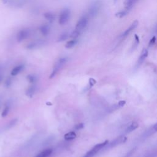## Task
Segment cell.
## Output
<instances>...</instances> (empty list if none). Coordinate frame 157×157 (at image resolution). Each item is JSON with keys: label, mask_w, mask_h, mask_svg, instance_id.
<instances>
[{"label": "cell", "mask_w": 157, "mask_h": 157, "mask_svg": "<svg viewBox=\"0 0 157 157\" xmlns=\"http://www.w3.org/2000/svg\"><path fill=\"white\" fill-rule=\"evenodd\" d=\"M100 3L99 1H95L93 2L90 6L89 8V14L90 17H93L96 16L97 14L98 13V11L100 8Z\"/></svg>", "instance_id": "4"}, {"label": "cell", "mask_w": 157, "mask_h": 157, "mask_svg": "<svg viewBox=\"0 0 157 157\" xmlns=\"http://www.w3.org/2000/svg\"><path fill=\"white\" fill-rule=\"evenodd\" d=\"M127 140V138H125L124 136H121V137H119L117 138L116 139L114 140V141H112V142L111 143V144H110V146L111 147H114V146H115L118 144H120L121 143H123L124 142H125V141Z\"/></svg>", "instance_id": "11"}, {"label": "cell", "mask_w": 157, "mask_h": 157, "mask_svg": "<svg viewBox=\"0 0 157 157\" xmlns=\"http://www.w3.org/2000/svg\"><path fill=\"white\" fill-rule=\"evenodd\" d=\"M125 103H125V101H121L119 103V106H123L125 104Z\"/></svg>", "instance_id": "27"}, {"label": "cell", "mask_w": 157, "mask_h": 157, "mask_svg": "<svg viewBox=\"0 0 157 157\" xmlns=\"http://www.w3.org/2000/svg\"><path fill=\"white\" fill-rule=\"evenodd\" d=\"M44 44H45V41L42 40H37V41L32 42L31 43L29 44L27 46V48L28 49H35L38 48H40L41 46H42Z\"/></svg>", "instance_id": "7"}, {"label": "cell", "mask_w": 157, "mask_h": 157, "mask_svg": "<svg viewBox=\"0 0 157 157\" xmlns=\"http://www.w3.org/2000/svg\"><path fill=\"white\" fill-rule=\"evenodd\" d=\"M133 1H134V2L136 3V2L138 1V0H133Z\"/></svg>", "instance_id": "31"}, {"label": "cell", "mask_w": 157, "mask_h": 157, "mask_svg": "<svg viewBox=\"0 0 157 157\" xmlns=\"http://www.w3.org/2000/svg\"><path fill=\"white\" fill-rule=\"evenodd\" d=\"M67 61H68V58H60L55 63V64L54 65L53 71H52V72L50 76V78H52L55 76L61 70V69L63 67V66L65 65V63Z\"/></svg>", "instance_id": "1"}, {"label": "cell", "mask_w": 157, "mask_h": 157, "mask_svg": "<svg viewBox=\"0 0 157 157\" xmlns=\"http://www.w3.org/2000/svg\"><path fill=\"white\" fill-rule=\"evenodd\" d=\"M1 109V100L0 99V109Z\"/></svg>", "instance_id": "30"}, {"label": "cell", "mask_w": 157, "mask_h": 157, "mask_svg": "<svg viewBox=\"0 0 157 157\" xmlns=\"http://www.w3.org/2000/svg\"><path fill=\"white\" fill-rule=\"evenodd\" d=\"M39 31L43 36H47L50 32V27L47 24L41 25L39 28Z\"/></svg>", "instance_id": "12"}, {"label": "cell", "mask_w": 157, "mask_h": 157, "mask_svg": "<svg viewBox=\"0 0 157 157\" xmlns=\"http://www.w3.org/2000/svg\"><path fill=\"white\" fill-rule=\"evenodd\" d=\"M68 33L67 32H65L63 33H62L58 37V42H62L68 39Z\"/></svg>", "instance_id": "21"}, {"label": "cell", "mask_w": 157, "mask_h": 157, "mask_svg": "<svg viewBox=\"0 0 157 157\" xmlns=\"http://www.w3.org/2000/svg\"><path fill=\"white\" fill-rule=\"evenodd\" d=\"M10 108H11V104L9 103H7L5 105V107L3 109V112L1 113V116L3 117H6L7 115L9 114V111H10Z\"/></svg>", "instance_id": "17"}, {"label": "cell", "mask_w": 157, "mask_h": 157, "mask_svg": "<svg viewBox=\"0 0 157 157\" xmlns=\"http://www.w3.org/2000/svg\"><path fill=\"white\" fill-rule=\"evenodd\" d=\"M80 31H78L77 30H75L74 31H73V32L71 33L69 37L71 38H72L73 39H77L78 38V37L80 36Z\"/></svg>", "instance_id": "20"}, {"label": "cell", "mask_w": 157, "mask_h": 157, "mask_svg": "<svg viewBox=\"0 0 157 157\" xmlns=\"http://www.w3.org/2000/svg\"><path fill=\"white\" fill-rule=\"evenodd\" d=\"M88 22H89L88 17L87 16H82L76 23V30H77L78 31L84 30L86 27V26L87 25Z\"/></svg>", "instance_id": "5"}, {"label": "cell", "mask_w": 157, "mask_h": 157, "mask_svg": "<svg viewBox=\"0 0 157 157\" xmlns=\"http://www.w3.org/2000/svg\"><path fill=\"white\" fill-rule=\"evenodd\" d=\"M30 36V31L27 29H23L20 30L17 34V39L19 42H21L24 41Z\"/></svg>", "instance_id": "6"}, {"label": "cell", "mask_w": 157, "mask_h": 157, "mask_svg": "<svg viewBox=\"0 0 157 157\" xmlns=\"http://www.w3.org/2000/svg\"><path fill=\"white\" fill-rule=\"evenodd\" d=\"M71 12L68 9H64L61 11L60 14L58 22L61 25H63L69 21L70 19Z\"/></svg>", "instance_id": "3"}, {"label": "cell", "mask_w": 157, "mask_h": 157, "mask_svg": "<svg viewBox=\"0 0 157 157\" xmlns=\"http://www.w3.org/2000/svg\"><path fill=\"white\" fill-rule=\"evenodd\" d=\"M36 85H32L30 86V87L28 88V89L27 90V91H26V95L28 97H30L31 98L33 95L36 92Z\"/></svg>", "instance_id": "13"}, {"label": "cell", "mask_w": 157, "mask_h": 157, "mask_svg": "<svg viewBox=\"0 0 157 157\" xmlns=\"http://www.w3.org/2000/svg\"><path fill=\"white\" fill-rule=\"evenodd\" d=\"M128 13V11L127 10H124V11H120L118 13L116 14V17H119V18H122L123 17H125V15H126Z\"/></svg>", "instance_id": "22"}, {"label": "cell", "mask_w": 157, "mask_h": 157, "mask_svg": "<svg viewBox=\"0 0 157 157\" xmlns=\"http://www.w3.org/2000/svg\"><path fill=\"white\" fill-rule=\"evenodd\" d=\"M77 42V39H72V40H70L66 42L65 45V48L66 49H71L76 45Z\"/></svg>", "instance_id": "18"}, {"label": "cell", "mask_w": 157, "mask_h": 157, "mask_svg": "<svg viewBox=\"0 0 157 157\" xmlns=\"http://www.w3.org/2000/svg\"><path fill=\"white\" fill-rule=\"evenodd\" d=\"M27 79L29 81L30 83H35L37 81V77L35 75H28L27 76Z\"/></svg>", "instance_id": "23"}, {"label": "cell", "mask_w": 157, "mask_h": 157, "mask_svg": "<svg viewBox=\"0 0 157 157\" xmlns=\"http://www.w3.org/2000/svg\"><path fill=\"white\" fill-rule=\"evenodd\" d=\"M139 127V125L138 123H137L136 122H133L132 123L130 126L127 128V132L128 133H130V132H131L133 131H134L135 130H136V128H138Z\"/></svg>", "instance_id": "19"}, {"label": "cell", "mask_w": 157, "mask_h": 157, "mask_svg": "<svg viewBox=\"0 0 157 157\" xmlns=\"http://www.w3.org/2000/svg\"><path fill=\"white\" fill-rule=\"evenodd\" d=\"M138 25V21L137 20H135L134 22H133L132 24L131 25V26L126 30V31H125V32L122 34V37H125V36H128L131 31L133 30H135Z\"/></svg>", "instance_id": "8"}, {"label": "cell", "mask_w": 157, "mask_h": 157, "mask_svg": "<svg viewBox=\"0 0 157 157\" xmlns=\"http://www.w3.org/2000/svg\"><path fill=\"white\" fill-rule=\"evenodd\" d=\"M23 69H24V65H18L17 66H15L11 71V76H15L18 75L22 71Z\"/></svg>", "instance_id": "10"}, {"label": "cell", "mask_w": 157, "mask_h": 157, "mask_svg": "<svg viewBox=\"0 0 157 157\" xmlns=\"http://www.w3.org/2000/svg\"><path fill=\"white\" fill-rule=\"evenodd\" d=\"M108 140H105L104 142L98 144L94 146L90 151H89L85 155L84 157H93L95 156L97 153H98L102 148H103L104 147L107 145Z\"/></svg>", "instance_id": "2"}, {"label": "cell", "mask_w": 157, "mask_h": 157, "mask_svg": "<svg viewBox=\"0 0 157 157\" xmlns=\"http://www.w3.org/2000/svg\"><path fill=\"white\" fill-rule=\"evenodd\" d=\"M147 56H148V51L147 49H144L142 51V52H141L140 57L138 60V64L140 65L141 63H142L144 61V60L147 58Z\"/></svg>", "instance_id": "15"}, {"label": "cell", "mask_w": 157, "mask_h": 157, "mask_svg": "<svg viewBox=\"0 0 157 157\" xmlns=\"http://www.w3.org/2000/svg\"><path fill=\"white\" fill-rule=\"evenodd\" d=\"M53 152L52 148H46L38 153L35 157H49Z\"/></svg>", "instance_id": "9"}, {"label": "cell", "mask_w": 157, "mask_h": 157, "mask_svg": "<svg viewBox=\"0 0 157 157\" xmlns=\"http://www.w3.org/2000/svg\"><path fill=\"white\" fill-rule=\"evenodd\" d=\"M153 130L155 131H157V123L154 125V126L153 127Z\"/></svg>", "instance_id": "28"}, {"label": "cell", "mask_w": 157, "mask_h": 157, "mask_svg": "<svg viewBox=\"0 0 157 157\" xmlns=\"http://www.w3.org/2000/svg\"><path fill=\"white\" fill-rule=\"evenodd\" d=\"M44 17L46 20H48L50 23H52L55 20V15L50 12H48L44 13Z\"/></svg>", "instance_id": "14"}, {"label": "cell", "mask_w": 157, "mask_h": 157, "mask_svg": "<svg viewBox=\"0 0 157 157\" xmlns=\"http://www.w3.org/2000/svg\"><path fill=\"white\" fill-rule=\"evenodd\" d=\"M12 84V79L9 77V78H7L6 82H5V85L6 87H9Z\"/></svg>", "instance_id": "24"}, {"label": "cell", "mask_w": 157, "mask_h": 157, "mask_svg": "<svg viewBox=\"0 0 157 157\" xmlns=\"http://www.w3.org/2000/svg\"><path fill=\"white\" fill-rule=\"evenodd\" d=\"M83 127H84L83 124H79V125H76V129H77V130H80V129L82 128Z\"/></svg>", "instance_id": "26"}, {"label": "cell", "mask_w": 157, "mask_h": 157, "mask_svg": "<svg viewBox=\"0 0 157 157\" xmlns=\"http://www.w3.org/2000/svg\"><path fill=\"white\" fill-rule=\"evenodd\" d=\"M3 76H2L1 74H0V83H1V82H2V81H3Z\"/></svg>", "instance_id": "29"}, {"label": "cell", "mask_w": 157, "mask_h": 157, "mask_svg": "<svg viewBox=\"0 0 157 157\" xmlns=\"http://www.w3.org/2000/svg\"><path fill=\"white\" fill-rule=\"evenodd\" d=\"M155 40H156V37H155V36H153V37L151 39L150 42H149V45L151 46V45H153V44L155 43Z\"/></svg>", "instance_id": "25"}, {"label": "cell", "mask_w": 157, "mask_h": 157, "mask_svg": "<svg viewBox=\"0 0 157 157\" xmlns=\"http://www.w3.org/2000/svg\"><path fill=\"white\" fill-rule=\"evenodd\" d=\"M76 136H77V135H76L75 132L71 131V132H69L65 135L64 138L66 140H71L76 139Z\"/></svg>", "instance_id": "16"}]
</instances>
